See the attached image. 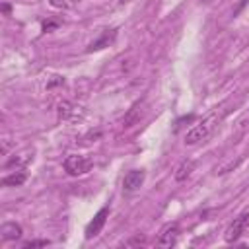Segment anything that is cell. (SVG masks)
<instances>
[{"instance_id": "6da1fadb", "label": "cell", "mask_w": 249, "mask_h": 249, "mask_svg": "<svg viewBox=\"0 0 249 249\" xmlns=\"http://www.w3.org/2000/svg\"><path fill=\"white\" fill-rule=\"evenodd\" d=\"M91 165H93L91 160L84 158V156H68L64 160V169L70 175H86L91 169Z\"/></svg>"}, {"instance_id": "7a4b0ae2", "label": "cell", "mask_w": 249, "mask_h": 249, "mask_svg": "<svg viewBox=\"0 0 249 249\" xmlns=\"http://www.w3.org/2000/svg\"><path fill=\"white\" fill-rule=\"evenodd\" d=\"M247 228H249V212H243V214H239V216L230 224V228L226 230V241H228V243L237 241V239L245 233Z\"/></svg>"}, {"instance_id": "3957f363", "label": "cell", "mask_w": 249, "mask_h": 249, "mask_svg": "<svg viewBox=\"0 0 249 249\" xmlns=\"http://www.w3.org/2000/svg\"><path fill=\"white\" fill-rule=\"evenodd\" d=\"M210 128H212L210 121H204V123H200V124H195L191 130H187V134H185V144L193 146V144L204 140V138L210 134Z\"/></svg>"}, {"instance_id": "277c9868", "label": "cell", "mask_w": 249, "mask_h": 249, "mask_svg": "<svg viewBox=\"0 0 249 249\" xmlns=\"http://www.w3.org/2000/svg\"><path fill=\"white\" fill-rule=\"evenodd\" d=\"M177 237H179V226H177L175 222L165 224V226L161 228L160 235H158V245H161V247H171V245L177 243Z\"/></svg>"}, {"instance_id": "5b68a950", "label": "cell", "mask_w": 249, "mask_h": 249, "mask_svg": "<svg viewBox=\"0 0 249 249\" xmlns=\"http://www.w3.org/2000/svg\"><path fill=\"white\" fill-rule=\"evenodd\" d=\"M107 216H109V206H103L95 216H93V220L88 224V228H86V237L88 239H91V237H95L101 230H103V226H105V220H107Z\"/></svg>"}, {"instance_id": "8992f818", "label": "cell", "mask_w": 249, "mask_h": 249, "mask_svg": "<svg viewBox=\"0 0 249 249\" xmlns=\"http://www.w3.org/2000/svg\"><path fill=\"white\" fill-rule=\"evenodd\" d=\"M142 183H144V171L142 169H132L124 175L123 187H124V191H136Z\"/></svg>"}, {"instance_id": "52a82bcc", "label": "cell", "mask_w": 249, "mask_h": 249, "mask_svg": "<svg viewBox=\"0 0 249 249\" xmlns=\"http://www.w3.org/2000/svg\"><path fill=\"white\" fill-rule=\"evenodd\" d=\"M115 35H117L115 29H105V31L101 33V37H99L97 41H93V43L88 47V53H91V51H99V49H103V47H109V45L115 41Z\"/></svg>"}, {"instance_id": "ba28073f", "label": "cell", "mask_w": 249, "mask_h": 249, "mask_svg": "<svg viewBox=\"0 0 249 249\" xmlns=\"http://www.w3.org/2000/svg\"><path fill=\"white\" fill-rule=\"evenodd\" d=\"M140 115H142V101H136L130 109H128V113L124 115V119H123V126H132L138 119H140Z\"/></svg>"}, {"instance_id": "9c48e42d", "label": "cell", "mask_w": 249, "mask_h": 249, "mask_svg": "<svg viewBox=\"0 0 249 249\" xmlns=\"http://www.w3.org/2000/svg\"><path fill=\"white\" fill-rule=\"evenodd\" d=\"M0 233H2V239H18L21 235V228L16 222H6V224H2Z\"/></svg>"}, {"instance_id": "30bf717a", "label": "cell", "mask_w": 249, "mask_h": 249, "mask_svg": "<svg viewBox=\"0 0 249 249\" xmlns=\"http://www.w3.org/2000/svg\"><path fill=\"white\" fill-rule=\"evenodd\" d=\"M193 169H195V161H193V160H185V161L177 167V171H175V179H177V181H185V179L193 173Z\"/></svg>"}, {"instance_id": "8fae6325", "label": "cell", "mask_w": 249, "mask_h": 249, "mask_svg": "<svg viewBox=\"0 0 249 249\" xmlns=\"http://www.w3.org/2000/svg\"><path fill=\"white\" fill-rule=\"evenodd\" d=\"M23 181H25V173L23 171H18V173H12V175L2 177V185L4 187H19Z\"/></svg>"}, {"instance_id": "7c38bea8", "label": "cell", "mask_w": 249, "mask_h": 249, "mask_svg": "<svg viewBox=\"0 0 249 249\" xmlns=\"http://www.w3.org/2000/svg\"><path fill=\"white\" fill-rule=\"evenodd\" d=\"M31 160V156L29 154H19V156H14L10 161H6V169H10V167H21V165H25L27 161Z\"/></svg>"}, {"instance_id": "4fadbf2b", "label": "cell", "mask_w": 249, "mask_h": 249, "mask_svg": "<svg viewBox=\"0 0 249 249\" xmlns=\"http://www.w3.org/2000/svg\"><path fill=\"white\" fill-rule=\"evenodd\" d=\"M72 113H74V105H72V103H68V101H62V103L58 105V115H60L62 119H68Z\"/></svg>"}, {"instance_id": "5bb4252c", "label": "cell", "mask_w": 249, "mask_h": 249, "mask_svg": "<svg viewBox=\"0 0 249 249\" xmlns=\"http://www.w3.org/2000/svg\"><path fill=\"white\" fill-rule=\"evenodd\" d=\"M51 6L58 10H70L74 6V0H51Z\"/></svg>"}, {"instance_id": "9a60e30c", "label": "cell", "mask_w": 249, "mask_h": 249, "mask_svg": "<svg viewBox=\"0 0 249 249\" xmlns=\"http://www.w3.org/2000/svg\"><path fill=\"white\" fill-rule=\"evenodd\" d=\"M47 245H49L47 239H29V241L23 243L25 249H29V247H47Z\"/></svg>"}, {"instance_id": "2e32d148", "label": "cell", "mask_w": 249, "mask_h": 249, "mask_svg": "<svg viewBox=\"0 0 249 249\" xmlns=\"http://www.w3.org/2000/svg\"><path fill=\"white\" fill-rule=\"evenodd\" d=\"M56 25H58L56 21H49V23H43V29L49 31V29H53V27H56Z\"/></svg>"}, {"instance_id": "e0dca14e", "label": "cell", "mask_w": 249, "mask_h": 249, "mask_svg": "<svg viewBox=\"0 0 249 249\" xmlns=\"http://www.w3.org/2000/svg\"><path fill=\"white\" fill-rule=\"evenodd\" d=\"M136 243H144V237H134L128 241V245H136Z\"/></svg>"}, {"instance_id": "ac0fdd59", "label": "cell", "mask_w": 249, "mask_h": 249, "mask_svg": "<svg viewBox=\"0 0 249 249\" xmlns=\"http://www.w3.org/2000/svg\"><path fill=\"white\" fill-rule=\"evenodd\" d=\"M2 10H4L6 14H10V6H8V4H4V6H2Z\"/></svg>"}, {"instance_id": "d6986e66", "label": "cell", "mask_w": 249, "mask_h": 249, "mask_svg": "<svg viewBox=\"0 0 249 249\" xmlns=\"http://www.w3.org/2000/svg\"><path fill=\"white\" fill-rule=\"evenodd\" d=\"M119 2H123V4H124V2H126V0H119Z\"/></svg>"}, {"instance_id": "ffe728a7", "label": "cell", "mask_w": 249, "mask_h": 249, "mask_svg": "<svg viewBox=\"0 0 249 249\" xmlns=\"http://www.w3.org/2000/svg\"><path fill=\"white\" fill-rule=\"evenodd\" d=\"M202 2H212V0H202Z\"/></svg>"}]
</instances>
